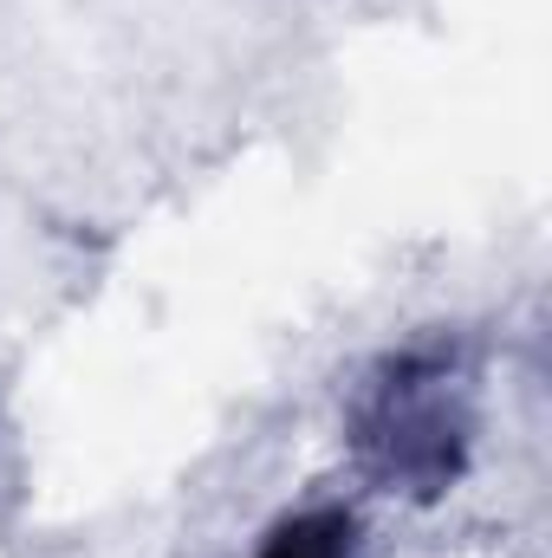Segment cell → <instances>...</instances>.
Instances as JSON below:
<instances>
[{
    "label": "cell",
    "instance_id": "obj_1",
    "mask_svg": "<svg viewBox=\"0 0 552 558\" xmlns=\"http://www.w3.org/2000/svg\"><path fill=\"white\" fill-rule=\"evenodd\" d=\"M351 520L345 513H332V507H319V513H299V520H286L274 539H267V553L261 558H351Z\"/></svg>",
    "mask_w": 552,
    "mask_h": 558
}]
</instances>
